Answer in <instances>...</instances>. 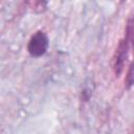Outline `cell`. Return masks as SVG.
Returning <instances> with one entry per match:
<instances>
[{"instance_id":"obj_2","label":"cell","mask_w":134,"mask_h":134,"mask_svg":"<svg viewBox=\"0 0 134 134\" xmlns=\"http://www.w3.org/2000/svg\"><path fill=\"white\" fill-rule=\"evenodd\" d=\"M129 48H130L129 44L124 39L120 40L118 46L116 47V50L113 55V71L116 76H119L124 70V65L128 57Z\"/></svg>"},{"instance_id":"obj_3","label":"cell","mask_w":134,"mask_h":134,"mask_svg":"<svg viewBox=\"0 0 134 134\" xmlns=\"http://www.w3.org/2000/svg\"><path fill=\"white\" fill-rule=\"evenodd\" d=\"M124 40L129 44L130 47H134V15L131 16L127 21Z\"/></svg>"},{"instance_id":"obj_1","label":"cell","mask_w":134,"mask_h":134,"mask_svg":"<svg viewBox=\"0 0 134 134\" xmlns=\"http://www.w3.org/2000/svg\"><path fill=\"white\" fill-rule=\"evenodd\" d=\"M49 46V39L45 31L38 30L29 39L27 43V51L34 58H39L45 54Z\"/></svg>"},{"instance_id":"obj_4","label":"cell","mask_w":134,"mask_h":134,"mask_svg":"<svg viewBox=\"0 0 134 134\" xmlns=\"http://www.w3.org/2000/svg\"><path fill=\"white\" fill-rule=\"evenodd\" d=\"M125 83H126V88L127 89L131 88L134 85V61L129 66V69H128V72H127V75H126Z\"/></svg>"}]
</instances>
